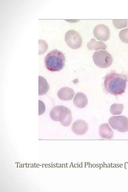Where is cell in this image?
Returning a JSON list of instances; mask_svg holds the SVG:
<instances>
[{"label": "cell", "mask_w": 128, "mask_h": 192, "mask_svg": "<svg viewBox=\"0 0 128 192\" xmlns=\"http://www.w3.org/2000/svg\"><path fill=\"white\" fill-rule=\"evenodd\" d=\"M128 20H114L112 23L114 26L117 29H121L126 27Z\"/></svg>", "instance_id": "15"}, {"label": "cell", "mask_w": 128, "mask_h": 192, "mask_svg": "<svg viewBox=\"0 0 128 192\" xmlns=\"http://www.w3.org/2000/svg\"><path fill=\"white\" fill-rule=\"evenodd\" d=\"M88 126L84 120H76L72 124V130L73 132L78 135L84 134L88 131Z\"/></svg>", "instance_id": "8"}, {"label": "cell", "mask_w": 128, "mask_h": 192, "mask_svg": "<svg viewBox=\"0 0 128 192\" xmlns=\"http://www.w3.org/2000/svg\"><path fill=\"white\" fill-rule=\"evenodd\" d=\"M59 121L64 126H70L72 122V118L70 110L66 107L62 106L59 115Z\"/></svg>", "instance_id": "7"}, {"label": "cell", "mask_w": 128, "mask_h": 192, "mask_svg": "<svg viewBox=\"0 0 128 192\" xmlns=\"http://www.w3.org/2000/svg\"><path fill=\"white\" fill-rule=\"evenodd\" d=\"M92 58L95 64L102 68L109 67L113 62L112 56L106 50H100L95 52Z\"/></svg>", "instance_id": "3"}, {"label": "cell", "mask_w": 128, "mask_h": 192, "mask_svg": "<svg viewBox=\"0 0 128 192\" xmlns=\"http://www.w3.org/2000/svg\"><path fill=\"white\" fill-rule=\"evenodd\" d=\"M65 57L62 52L55 49L48 52L44 59L46 67L52 72H59L65 66Z\"/></svg>", "instance_id": "2"}, {"label": "cell", "mask_w": 128, "mask_h": 192, "mask_svg": "<svg viewBox=\"0 0 128 192\" xmlns=\"http://www.w3.org/2000/svg\"><path fill=\"white\" fill-rule=\"evenodd\" d=\"M93 34L98 40L104 41L109 38L110 32L109 29L106 26L100 24L96 25L94 28Z\"/></svg>", "instance_id": "6"}, {"label": "cell", "mask_w": 128, "mask_h": 192, "mask_svg": "<svg viewBox=\"0 0 128 192\" xmlns=\"http://www.w3.org/2000/svg\"><path fill=\"white\" fill-rule=\"evenodd\" d=\"M60 90L58 93L59 98L64 100H68L73 98L74 95V92L72 90Z\"/></svg>", "instance_id": "12"}, {"label": "cell", "mask_w": 128, "mask_h": 192, "mask_svg": "<svg viewBox=\"0 0 128 192\" xmlns=\"http://www.w3.org/2000/svg\"><path fill=\"white\" fill-rule=\"evenodd\" d=\"M124 108L123 104L114 103L111 106L110 112L113 115L120 114L122 112Z\"/></svg>", "instance_id": "14"}, {"label": "cell", "mask_w": 128, "mask_h": 192, "mask_svg": "<svg viewBox=\"0 0 128 192\" xmlns=\"http://www.w3.org/2000/svg\"><path fill=\"white\" fill-rule=\"evenodd\" d=\"M128 82L127 74L112 71L104 77V90L106 94L120 95L124 92Z\"/></svg>", "instance_id": "1"}, {"label": "cell", "mask_w": 128, "mask_h": 192, "mask_svg": "<svg viewBox=\"0 0 128 192\" xmlns=\"http://www.w3.org/2000/svg\"><path fill=\"white\" fill-rule=\"evenodd\" d=\"M88 48L90 50H95L99 49L106 50V45L102 41L96 42L94 38H92L90 42L87 44Z\"/></svg>", "instance_id": "11"}, {"label": "cell", "mask_w": 128, "mask_h": 192, "mask_svg": "<svg viewBox=\"0 0 128 192\" xmlns=\"http://www.w3.org/2000/svg\"><path fill=\"white\" fill-rule=\"evenodd\" d=\"M108 122L113 129L120 132L128 131V118L124 116H112L109 119Z\"/></svg>", "instance_id": "4"}, {"label": "cell", "mask_w": 128, "mask_h": 192, "mask_svg": "<svg viewBox=\"0 0 128 192\" xmlns=\"http://www.w3.org/2000/svg\"><path fill=\"white\" fill-rule=\"evenodd\" d=\"M119 36L122 42L128 44V28L121 30L119 33Z\"/></svg>", "instance_id": "16"}, {"label": "cell", "mask_w": 128, "mask_h": 192, "mask_svg": "<svg viewBox=\"0 0 128 192\" xmlns=\"http://www.w3.org/2000/svg\"><path fill=\"white\" fill-rule=\"evenodd\" d=\"M99 134L102 138L111 139L114 136V132L108 124L106 123L102 124L99 128Z\"/></svg>", "instance_id": "9"}, {"label": "cell", "mask_w": 128, "mask_h": 192, "mask_svg": "<svg viewBox=\"0 0 128 192\" xmlns=\"http://www.w3.org/2000/svg\"><path fill=\"white\" fill-rule=\"evenodd\" d=\"M74 104L77 107L81 108L85 107L88 103L86 96L82 93L76 94L73 100Z\"/></svg>", "instance_id": "10"}, {"label": "cell", "mask_w": 128, "mask_h": 192, "mask_svg": "<svg viewBox=\"0 0 128 192\" xmlns=\"http://www.w3.org/2000/svg\"><path fill=\"white\" fill-rule=\"evenodd\" d=\"M65 40L68 46L73 49L80 48L82 43V38L80 34L74 30H70L66 32Z\"/></svg>", "instance_id": "5"}, {"label": "cell", "mask_w": 128, "mask_h": 192, "mask_svg": "<svg viewBox=\"0 0 128 192\" xmlns=\"http://www.w3.org/2000/svg\"><path fill=\"white\" fill-rule=\"evenodd\" d=\"M62 106H56L52 109L50 113V116L53 120L56 122L59 121V115Z\"/></svg>", "instance_id": "13"}]
</instances>
